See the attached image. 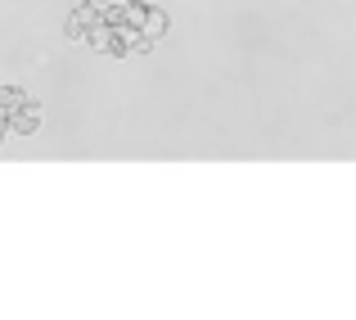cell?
Here are the masks:
<instances>
[{
	"label": "cell",
	"mask_w": 356,
	"mask_h": 320,
	"mask_svg": "<svg viewBox=\"0 0 356 320\" xmlns=\"http://www.w3.org/2000/svg\"><path fill=\"white\" fill-rule=\"evenodd\" d=\"M27 99H32V95H27L23 86H0V104H5L9 113H14V109H23Z\"/></svg>",
	"instance_id": "obj_7"
},
{
	"label": "cell",
	"mask_w": 356,
	"mask_h": 320,
	"mask_svg": "<svg viewBox=\"0 0 356 320\" xmlns=\"http://www.w3.org/2000/svg\"><path fill=\"white\" fill-rule=\"evenodd\" d=\"M95 23H104V14H99V5L95 0H86V5H77L68 14V27H63V36H68V41H86V32Z\"/></svg>",
	"instance_id": "obj_1"
},
{
	"label": "cell",
	"mask_w": 356,
	"mask_h": 320,
	"mask_svg": "<svg viewBox=\"0 0 356 320\" xmlns=\"http://www.w3.org/2000/svg\"><path fill=\"white\" fill-rule=\"evenodd\" d=\"M167 27H172V18H167V9H154V5H149V14H145V23H140V32H145L149 36V41H163V36H167Z\"/></svg>",
	"instance_id": "obj_5"
},
{
	"label": "cell",
	"mask_w": 356,
	"mask_h": 320,
	"mask_svg": "<svg viewBox=\"0 0 356 320\" xmlns=\"http://www.w3.org/2000/svg\"><path fill=\"white\" fill-rule=\"evenodd\" d=\"M86 45L95 54H113V59H122V36H118V27L113 23H95L86 32Z\"/></svg>",
	"instance_id": "obj_2"
},
{
	"label": "cell",
	"mask_w": 356,
	"mask_h": 320,
	"mask_svg": "<svg viewBox=\"0 0 356 320\" xmlns=\"http://www.w3.org/2000/svg\"><path fill=\"white\" fill-rule=\"evenodd\" d=\"M0 127H9V109L5 104H0Z\"/></svg>",
	"instance_id": "obj_8"
},
{
	"label": "cell",
	"mask_w": 356,
	"mask_h": 320,
	"mask_svg": "<svg viewBox=\"0 0 356 320\" xmlns=\"http://www.w3.org/2000/svg\"><path fill=\"white\" fill-rule=\"evenodd\" d=\"M0 145H5V127H0Z\"/></svg>",
	"instance_id": "obj_9"
},
{
	"label": "cell",
	"mask_w": 356,
	"mask_h": 320,
	"mask_svg": "<svg viewBox=\"0 0 356 320\" xmlns=\"http://www.w3.org/2000/svg\"><path fill=\"white\" fill-rule=\"evenodd\" d=\"M41 104H36V99H27L23 109H14L9 113V127L5 131H14V136H36V131H41Z\"/></svg>",
	"instance_id": "obj_3"
},
{
	"label": "cell",
	"mask_w": 356,
	"mask_h": 320,
	"mask_svg": "<svg viewBox=\"0 0 356 320\" xmlns=\"http://www.w3.org/2000/svg\"><path fill=\"white\" fill-rule=\"evenodd\" d=\"M118 36H122V59H149L154 54V41L136 27H118Z\"/></svg>",
	"instance_id": "obj_4"
},
{
	"label": "cell",
	"mask_w": 356,
	"mask_h": 320,
	"mask_svg": "<svg viewBox=\"0 0 356 320\" xmlns=\"http://www.w3.org/2000/svg\"><path fill=\"white\" fill-rule=\"evenodd\" d=\"M145 14H149V5H145V0H127V5H122L118 14H113V27H136V32H140Z\"/></svg>",
	"instance_id": "obj_6"
}]
</instances>
